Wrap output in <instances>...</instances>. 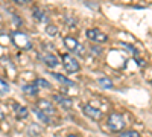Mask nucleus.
Returning <instances> with one entry per match:
<instances>
[{
	"mask_svg": "<svg viewBox=\"0 0 152 137\" xmlns=\"http://www.w3.org/2000/svg\"><path fill=\"white\" fill-rule=\"evenodd\" d=\"M107 123H108V128H110L111 131L119 133V131H122L123 127H125V119H123V116L119 114V113H113V114L108 116Z\"/></svg>",
	"mask_w": 152,
	"mask_h": 137,
	"instance_id": "1",
	"label": "nucleus"
},
{
	"mask_svg": "<svg viewBox=\"0 0 152 137\" xmlns=\"http://www.w3.org/2000/svg\"><path fill=\"white\" fill-rule=\"evenodd\" d=\"M11 40H12V43H14L17 47H21V49H31V47H32L29 37H28L26 34L20 32V31L12 32V35H11Z\"/></svg>",
	"mask_w": 152,
	"mask_h": 137,
	"instance_id": "2",
	"label": "nucleus"
},
{
	"mask_svg": "<svg viewBox=\"0 0 152 137\" xmlns=\"http://www.w3.org/2000/svg\"><path fill=\"white\" fill-rule=\"evenodd\" d=\"M64 44H66V47L69 49V52H72V53H76V55H84V46L76 40V38H73V37H66L64 38Z\"/></svg>",
	"mask_w": 152,
	"mask_h": 137,
	"instance_id": "3",
	"label": "nucleus"
},
{
	"mask_svg": "<svg viewBox=\"0 0 152 137\" xmlns=\"http://www.w3.org/2000/svg\"><path fill=\"white\" fill-rule=\"evenodd\" d=\"M62 66H64L67 73H76L79 70L78 59H76L75 56H72V55H67V53L62 55Z\"/></svg>",
	"mask_w": 152,
	"mask_h": 137,
	"instance_id": "4",
	"label": "nucleus"
},
{
	"mask_svg": "<svg viewBox=\"0 0 152 137\" xmlns=\"http://www.w3.org/2000/svg\"><path fill=\"white\" fill-rule=\"evenodd\" d=\"M87 37H88V40H91V41H96V43H105L108 40V37L100 31V29H88L87 31Z\"/></svg>",
	"mask_w": 152,
	"mask_h": 137,
	"instance_id": "5",
	"label": "nucleus"
},
{
	"mask_svg": "<svg viewBox=\"0 0 152 137\" xmlns=\"http://www.w3.org/2000/svg\"><path fill=\"white\" fill-rule=\"evenodd\" d=\"M38 108H40L43 113H46L49 117L56 116V110H55L53 104H52V102H49V101H46V99H41V101H38Z\"/></svg>",
	"mask_w": 152,
	"mask_h": 137,
	"instance_id": "6",
	"label": "nucleus"
},
{
	"mask_svg": "<svg viewBox=\"0 0 152 137\" xmlns=\"http://www.w3.org/2000/svg\"><path fill=\"white\" fill-rule=\"evenodd\" d=\"M82 113L87 116V117H90L91 120H99L100 117H102V113H100V110L91 107V105H84L82 107Z\"/></svg>",
	"mask_w": 152,
	"mask_h": 137,
	"instance_id": "7",
	"label": "nucleus"
},
{
	"mask_svg": "<svg viewBox=\"0 0 152 137\" xmlns=\"http://www.w3.org/2000/svg\"><path fill=\"white\" fill-rule=\"evenodd\" d=\"M53 99H55V102H56L58 105H61L64 110H70L72 105H73V101H72L70 97L64 96V95H55Z\"/></svg>",
	"mask_w": 152,
	"mask_h": 137,
	"instance_id": "8",
	"label": "nucleus"
},
{
	"mask_svg": "<svg viewBox=\"0 0 152 137\" xmlns=\"http://www.w3.org/2000/svg\"><path fill=\"white\" fill-rule=\"evenodd\" d=\"M41 59L44 61V64L49 66L50 69H53V67L59 66V61H58L56 55H53V53H44V55L41 56Z\"/></svg>",
	"mask_w": 152,
	"mask_h": 137,
	"instance_id": "9",
	"label": "nucleus"
},
{
	"mask_svg": "<svg viewBox=\"0 0 152 137\" xmlns=\"http://www.w3.org/2000/svg\"><path fill=\"white\" fill-rule=\"evenodd\" d=\"M38 90H40V87H38L35 82L23 85V92L26 93L28 96H37V95H38Z\"/></svg>",
	"mask_w": 152,
	"mask_h": 137,
	"instance_id": "10",
	"label": "nucleus"
},
{
	"mask_svg": "<svg viewBox=\"0 0 152 137\" xmlns=\"http://www.w3.org/2000/svg\"><path fill=\"white\" fill-rule=\"evenodd\" d=\"M52 76H53L58 82L64 84V85H67V87H73V85H75V82H73V81H70L67 76H62V75H59V73H52Z\"/></svg>",
	"mask_w": 152,
	"mask_h": 137,
	"instance_id": "11",
	"label": "nucleus"
},
{
	"mask_svg": "<svg viewBox=\"0 0 152 137\" xmlns=\"http://www.w3.org/2000/svg\"><path fill=\"white\" fill-rule=\"evenodd\" d=\"M34 17L38 20V21H46L47 20V17H46V12L43 11V9H40V8H34Z\"/></svg>",
	"mask_w": 152,
	"mask_h": 137,
	"instance_id": "12",
	"label": "nucleus"
},
{
	"mask_svg": "<svg viewBox=\"0 0 152 137\" xmlns=\"http://www.w3.org/2000/svg\"><path fill=\"white\" fill-rule=\"evenodd\" d=\"M34 113L38 116V119H40V120H43L44 123H50V117H49L46 113H43V111H41L40 108H34Z\"/></svg>",
	"mask_w": 152,
	"mask_h": 137,
	"instance_id": "13",
	"label": "nucleus"
},
{
	"mask_svg": "<svg viewBox=\"0 0 152 137\" xmlns=\"http://www.w3.org/2000/svg\"><path fill=\"white\" fill-rule=\"evenodd\" d=\"M15 114H17V117H18V119H26V117H28V114H29V111H28V108H26V107H17Z\"/></svg>",
	"mask_w": 152,
	"mask_h": 137,
	"instance_id": "14",
	"label": "nucleus"
},
{
	"mask_svg": "<svg viewBox=\"0 0 152 137\" xmlns=\"http://www.w3.org/2000/svg\"><path fill=\"white\" fill-rule=\"evenodd\" d=\"M99 84H100V87H104V89H113V82H111V79H108V78H99V81H97Z\"/></svg>",
	"mask_w": 152,
	"mask_h": 137,
	"instance_id": "15",
	"label": "nucleus"
},
{
	"mask_svg": "<svg viewBox=\"0 0 152 137\" xmlns=\"http://www.w3.org/2000/svg\"><path fill=\"white\" fill-rule=\"evenodd\" d=\"M46 34L50 35V37H56L58 35V28L55 26V24H47L46 28Z\"/></svg>",
	"mask_w": 152,
	"mask_h": 137,
	"instance_id": "16",
	"label": "nucleus"
},
{
	"mask_svg": "<svg viewBox=\"0 0 152 137\" xmlns=\"http://www.w3.org/2000/svg\"><path fill=\"white\" fill-rule=\"evenodd\" d=\"M119 137H140L137 131L134 130H129V131H123V133H119Z\"/></svg>",
	"mask_w": 152,
	"mask_h": 137,
	"instance_id": "17",
	"label": "nucleus"
},
{
	"mask_svg": "<svg viewBox=\"0 0 152 137\" xmlns=\"http://www.w3.org/2000/svg\"><path fill=\"white\" fill-rule=\"evenodd\" d=\"M0 89H2V90H0L2 96H5V95L9 92V85H8V82H6L5 79H2V81H0Z\"/></svg>",
	"mask_w": 152,
	"mask_h": 137,
	"instance_id": "18",
	"label": "nucleus"
},
{
	"mask_svg": "<svg viewBox=\"0 0 152 137\" xmlns=\"http://www.w3.org/2000/svg\"><path fill=\"white\" fill-rule=\"evenodd\" d=\"M35 84H37L38 87H43V89H50V84H49L46 79H43V78L35 79Z\"/></svg>",
	"mask_w": 152,
	"mask_h": 137,
	"instance_id": "19",
	"label": "nucleus"
},
{
	"mask_svg": "<svg viewBox=\"0 0 152 137\" xmlns=\"http://www.w3.org/2000/svg\"><path fill=\"white\" fill-rule=\"evenodd\" d=\"M14 2H15V3H18V5H23L24 2H26V0H14Z\"/></svg>",
	"mask_w": 152,
	"mask_h": 137,
	"instance_id": "20",
	"label": "nucleus"
},
{
	"mask_svg": "<svg viewBox=\"0 0 152 137\" xmlns=\"http://www.w3.org/2000/svg\"><path fill=\"white\" fill-rule=\"evenodd\" d=\"M67 137H79V136H76V134H70V136H67Z\"/></svg>",
	"mask_w": 152,
	"mask_h": 137,
	"instance_id": "21",
	"label": "nucleus"
}]
</instances>
